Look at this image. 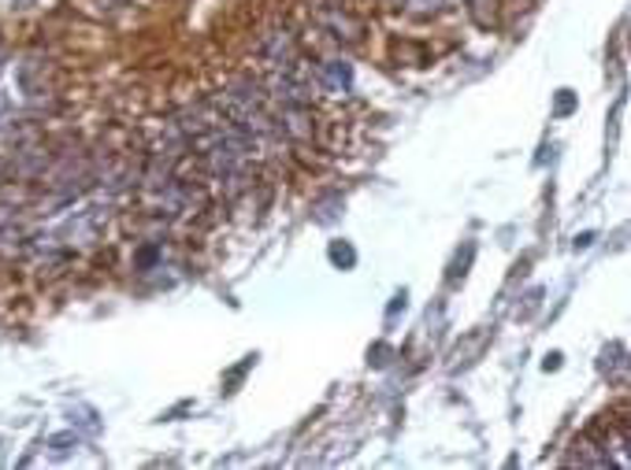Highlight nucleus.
I'll return each instance as SVG.
<instances>
[{
    "mask_svg": "<svg viewBox=\"0 0 631 470\" xmlns=\"http://www.w3.org/2000/svg\"><path fill=\"white\" fill-rule=\"evenodd\" d=\"M104 222H109V208H86L79 215H71L56 238H64V241H71V244H90L97 233L104 230Z\"/></svg>",
    "mask_w": 631,
    "mask_h": 470,
    "instance_id": "f257e3e1",
    "label": "nucleus"
},
{
    "mask_svg": "<svg viewBox=\"0 0 631 470\" xmlns=\"http://www.w3.org/2000/svg\"><path fill=\"white\" fill-rule=\"evenodd\" d=\"M260 56H264L275 71H283V67L297 64V45L286 31H275V34H268L264 42H260Z\"/></svg>",
    "mask_w": 631,
    "mask_h": 470,
    "instance_id": "f03ea898",
    "label": "nucleus"
},
{
    "mask_svg": "<svg viewBox=\"0 0 631 470\" xmlns=\"http://www.w3.org/2000/svg\"><path fill=\"white\" fill-rule=\"evenodd\" d=\"M316 78H319V90L342 96V93H349V85H353V67L346 60H324L316 67Z\"/></svg>",
    "mask_w": 631,
    "mask_h": 470,
    "instance_id": "7ed1b4c3",
    "label": "nucleus"
},
{
    "mask_svg": "<svg viewBox=\"0 0 631 470\" xmlns=\"http://www.w3.org/2000/svg\"><path fill=\"white\" fill-rule=\"evenodd\" d=\"M324 26L331 31V37H338V42H361V31H364V26L357 23V19H349V15H342V12L324 15Z\"/></svg>",
    "mask_w": 631,
    "mask_h": 470,
    "instance_id": "20e7f679",
    "label": "nucleus"
},
{
    "mask_svg": "<svg viewBox=\"0 0 631 470\" xmlns=\"http://www.w3.org/2000/svg\"><path fill=\"white\" fill-rule=\"evenodd\" d=\"M405 4H409L413 12H439V8H446V0H405Z\"/></svg>",
    "mask_w": 631,
    "mask_h": 470,
    "instance_id": "39448f33",
    "label": "nucleus"
},
{
    "mask_svg": "<svg viewBox=\"0 0 631 470\" xmlns=\"http://www.w3.org/2000/svg\"><path fill=\"white\" fill-rule=\"evenodd\" d=\"M75 440H79V437H71V434H67V437H53V440H48V445H53V456H67V452H71L67 445H75Z\"/></svg>",
    "mask_w": 631,
    "mask_h": 470,
    "instance_id": "423d86ee",
    "label": "nucleus"
},
{
    "mask_svg": "<svg viewBox=\"0 0 631 470\" xmlns=\"http://www.w3.org/2000/svg\"><path fill=\"white\" fill-rule=\"evenodd\" d=\"M331 256H335V263H353V252L342 249V244H335V249H331Z\"/></svg>",
    "mask_w": 631,
    "mask_h": 470,
    "instance_id": "0eeeda50",
    "label": "nucleus"
},
{
    "mask_svg": "<svg viewBox=\"0 0 631 470\" xmlns=\"http://www.w3.org/2000/svg\"><path fill=\"white\" fill-rule=\"evenodd\" d=\"M15 4H26V0H15Z\"/></svg>",
    "mask_w": 631,
    "mask_h": 470,
    "instance_id": "6e6552de",
    "label": "nucleus"
}]
</instances>
